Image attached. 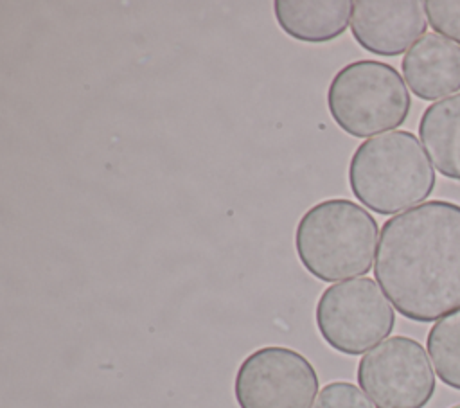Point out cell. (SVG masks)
<instances>
[{"label":"cell","mask_w":460,"mask_h":408,"mask_svg":"<svg viewBox=\"0 0 460 408\" xmlns=\"http://www.w3.org/2000/svg\"><path fill=\"white\" fill-rule=\"evenodd\" d=\"M273 14L289 38L305 43H325L340 38L350 25L352 2L275 0Z\"/></svg>","instance_id":"cell-10"},{"label":"cell","mask_w":460,"mask_h":408,"mask_svg":"<svg viewBox=\"0 0 460 408\" xmlns=\"http://www.w3.org/2000/svg\"><path fill=\"white\" fill-rule=\"evenodd\" d=\"M356 379L376 408H422L435 394L428 354L408 336L386 338L363 354Z\"/></svg>","instance_id":"cell-6"},{"label":"cell","mask_w":460,"mask_h":408,"mask_svg":"<svg viewBox=\"0 0 460 408\" xmlns=\"http://www.w3.org/2000/svg\"><path fill=\"white\" fill-rule=\"evenodd\" d=\"M314 322L331 349L358 356L392 333L395 313L376 280L358 277L331 284L322 291Z\"/></svg>","instance_id":"cell-5"},{"label":"cell","mask_w":460,"mask_h":408,"mask_svg":"<svg viewBox=\"0 0 460 408\" xmlns=\"http://www.w3.org/2000/svg\"><path fill=\"white\" fill-rule=\"evenodd\" d=\"M428 22L419 0H354L350 31L359 47L377 56L408 52L424 34Z\"/></svg>","instance_id":"cell-8"},{"label":"cell","mask_w":460,"mask_h":408,"mask_svg":"<svg viewBox=\"0 0 460 408\" xmlns=\"http://www.w3.org/2000/svg\"><path fill=\"white\" fill-rule=\"evenodd\" d=\"M451 408H460V404H455V406H451Z\"/></svg>","instance_id":"cell-15"},{"label":"cell","mask_w":460,"mask_h":408,"mask_svg":"<svg viewBox=\"0 0 460 408\" xmlns=\"http://www.w3.org/2000/svg\"><path fill=\"white\" fill-rule=\"evenodd\" d=\"M401 67L419 99L437 101L460 90V47L440 34H424L404 54Z\"/></svg>","instance_id":"cell-9"},{"label":"cell","mask_w":460,"mask_h":408,"mask_svg":"<svg viewBox=\"0 0 460 408\" xmlns=\"http://www.w3.org/2000/svg\"><path fill=\"white\" fill-rule=\"evenodd\" d=\"M374 277L408 320L428 324L460 311V205L429 200L386 219Z\"/></svg>","instance_id":"cell-1"},{"label":"cell","mask_w":460,"mask_h":408,"mask_svg":"<svg viewBox=\"0 0 460 408\" xmlns=\"http://www.w3.org/2000/svg\"><path fill=\"white\" fill-rule=\"evenodd\" d=\"M419 138L433 167L460 182V93L429 104L419 120Z\"/></svg>","instance_id":"cell-11"},{"label":"cell","mask_w":460,"mask_h":408,"mask_svg":"<svg viewBox=\"0 0 460 408\" xmlns=\"http://www.w3.org/2000/svg\"><path fill=\"white\" fill-rule=\"evenodd\" d=\"M424 13L433 31L460 43V0H426Z\"/></svg>","instance_id":"cell-14"},{"label":"cell","mask_w":460,"mask_h":408,"mask_svg":"<svg viewBox=\"0 0 460 408\" xmlns=\"http://www.w3.org/2000/svg\"><path fill=\"white\" fill-rule=\"evenodd\" d=\"M327 108L341 131L365 138L399 128L410 115L411 97L392 65L358 59L331 79Z\"/></svg>","instance_id":"cell-4"},{"label":"cell","mask_w":460,"mask_h":408,"mask_svg":"<svg viewBox=\"0 0 460 408\" xmlns=\"http://www.w3.org/2000/svg\"><path fill=\"white\" fill-rule=\"evenodd\" d=\"M313 408H374V404L356 385L332 381L320 390Z\"/></svg>","instance_id":"cell-13"},{"label":"cell","mask_w":460,"mask_h":408,"mask_svg":"<svg viewBox=\"0 0 460 408\" xmlns=\"http://www.w3.org/2000/svg\"><path fill=\"white\" fill-rule=\"evenodd\" d=\"M377 221L352 200L331 198L309 207L295 228L302 266L322 282L370 271L377 250Z\"/></svg>","instance_id":"cell-3"},{"label":"cell","mask_w":460,"mask_h":408,"mask_svg":"<svg viewBox=\"0 0 460 408\" xmlns=\"http://www.w3.org/2000/svg\"><path fill=\"white\" fill-rule=\"evenodd\" d=\"M426 349L438 379L460 390V311L433 324L426 338Z\"/></svg>","instance_id":"cell-12"},{"label":"cell","mask_w":460,"mask_h":408,"mask_svg":"<svg viewBox=\"0 0 460 408\" xmlns=\"http://www.w3.org/2000/svg\"><path fill=\"white\" fill-rule=\"evenodd\" d=\"M435 169L419 138L395 129L363 140L349 162V187L367 208L388 216L424 203Z\"/></svg>","instance_id":"cell-2"},{"label":"cell","mask_w":460,"mask_h":408,"mask_svg":"<svg viewBox=\"0 0 460 408\" xmlns=\"http://www.w3.org/2000/svg\"><path fill=\"white\" fill-rule=\"evenodd\" d=\"M318 374L295 349L266 345L250 352L234 379L239 408H311Z\"/></svg>","instance_id":"cell-7"}]
</instances>
